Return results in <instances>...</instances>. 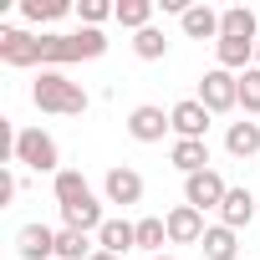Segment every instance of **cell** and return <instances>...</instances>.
Instances as JSON below:
<instances>
[{"mask_svg": "<svg viewBox=\"0 0 260 260\" xmlns=\"http://www.w3.org/2000/svg\"><path fill=\"white\" fill-rule=\"evenodd\" d=\"M51 189H56V204H61L67 230L92 235V230H102V224H107V219H102V204H97V194H92V184H87L77 169H61V174L51 179Z\"/></svg>", "mask_w": 260, "mask_h": 260, "instance_id": "cell-1", "label": "cell"}, {"mask_svg": "<svg viewBox=\"0 0 260 260\" xmlns=\"http://www.w3.org/2000/svg\"><path fill=\"white\" fill-rule=\"evenodd\" d=\"M102 51H107V36L92 31V26H82L77 36H41V67H46V72H56V67H67V61H92V56H102Z\"/></svg>", "mask_w": 260, "mask_h": 260, "instance_id": "cell-2", "label": "cell"}, {"mask_svg": "<svg viewBox=\"0 0 260 260\" xmlns=\"http://www.w3.org/2000/svg\"><path fill=\"white\" fill-rule=\"evenodd\" d=\"M31 102L41 112H56V117H82L87 112V92L77 82H67L61 72H41L36 87H31Z\"/></svg>", "mask_w": 260, "mask_h": 260, "instance_id": "cell-3", "label": "cell"}, {"mask_svg": "<svg viewBox=\"0 0 260 260\" xmlns=\"http://www.w3.org/2000/svg\"><path fill=\"white\" fill-rule=\"evenodd\" d=\"M11 158L26 164V169H36V174H61V169H56V164H61L56 138L41 133V127H21V133H16V153H11Z\"/></svg>", "mask_w": 260, "mask_h": 260, "instance_id": "cell-4", "label": "cell"}, {"mask_svg": "<svg viewBox=\"0 0 260 260\" xmlns=\"http://www.w3.org/2000/svg\"><path fill=\"white\" fill-rule=\"evenodd\" d=\"M199 102H204L209 112H230V107H240V77L224 72V67L204 72V82H199Z\"/></svg>", "mask_w": 260, "mask_h": 260, "instance_id": "cell-5", "label": "cell"}, {"mask_svg": "<svg viewBox=\"0 0 260 260\" xmlns=\"http://www.w3.org/2000/svg\"><path fill=\"white\" fill-rule=\"evenodd\" d=\"M224 194H230V189H224V179H219L214 169H204V174H189V179H184V204H194L199 214H204V209H219V204H224Z\"/></svg>", "mask_w": 260, "mask_h": 260, "instance_id": "cell-6", "label": "cell"}, {"mask_svg": "<svg viewBox=\"0 0 260 260\" xmlns=\"http://www.w3.org/2000/svg\"><path fill=\"white\" fill-rule=\"evenodd\" d=\"M209 107L199 102V97H189V102H174L169 107V122H174V133L179 138H194V143H204V133H209Z\"/></svg>", "mask_w": 260, "mask_h": 260, "instance_id": "cell-7", "label": "cell"}, {"mask_svg": "<svg viewBox=\"0 0 260 260\" xmlns=\"http://www.w3.org/2000/svg\"><path fill=\"white\" fill-rule=\"evenodd\" d=\"M0 61L6 67H41V36H26L16 26L0 31Z\"/></svg>", "mask_w": 260, "mask_h": 260, "instance_id": "cell-8", "label": "cell"}, {"mask_svg": "<svg viewBox=\"0 0 260 260\" xmlns=\"http://www.w3.org/2000/svg\"><path fill=\"white\" fill-rule=\"evenodd\" d=\"M169 127H174V122H169V112H164V107H148V102H143V107L127 112V133H133L138 143H158Z\"/></svg>", "mask_w": 260, "mask_h": 260, "instance_id": "cell-9", "label": "cell"}, {"mask_svg": "<svg viewBox=\"0 0 260 260\" xmlns=\"http://www.w3.org/2000/svg\"><path fill=\"white\" fill-rule=\"evenodd\" d=\"M16 250H21V260H56V230H46V224H21Z\"/></svg>", "mask_w": 260, "mask_h": 260, "instance_id": "cell-10", "label": "cell"}, {"mask_svg": "<svg viewBox=\"0 0 260 260\" xmlns=\"http://www.w3.org/2000/svg\"><path fill=\"white\" fill-rule=\"evenodd\" d=\"M169 240L174 245H194V240H204V214L194 209V204H179V209H169Z\"/></svg>", "mask_w": 260, "mask_h": 260, "instance_id": "cell-11", "label": "cell"}, {"mask_svg": "<svg viewBox=\"0 0 260 260\" xmlns=\"http://www.w3.org/2000/svg\"><path fill=\"white\" fill-rule=\"evenodd\" d=\"M102 189H107V204H138V199H143V174H133V169H107Z\"/></svg>", "mask_w": 260, "mask_h": 260, "instance_id": "cell-12", "label": "cell"}, {"mask_svg": "<svg viewBox=\"0 0 260 260\" xmlns=\"http://www.w3.org/2000/svg\"><path fill=\"white\" fill-rule=\"evenodd\" d=\"M138 245V224H127V219H107L102 230H97V250H107V255H127V250H133Z\"/></svg>", "mask_w": 260, "mask_h": 260, "instance_id": "cell-13", "label": "cell"}, {"mask_svg": "<svg viewBox=\"0 0 260 260\" xmlns=\"http://www.w3.org/2000/svg\"><path fill=\"white\" fill-rule=\"evenodd\" d=\"M169 164L189 179V174H204L209 169V143H194V138H179L174 148H169Z\"/></svg>", "mask_w": 260, "mask_h": 260, "instance_id": "cell-14", "label": "cell"}, {"mask_svg": "<svg viewBox=\"0 0 260 260\" xmlns=\"http://www.w3.org/2000/svg\"><path fill=\"white\" fill-rule=\"evenodd\" d=\"M219 36H230V41H260V36H255V11H250V6L219 11Z\"/></svg>", "mask_w": 260, "mask_h": 260, "instance_id": "cell-15", "label": "cell"}, {"mask_svg": "<svg viewBox=\"0 0 260 260\" xmlns=\"http://www.w3.org/2000/svg\"><path fill=\"white\" fill-rule=\"evenodd\" d=\"M250 219H255V199H250V189H230L224 204H219V224L240 230V224H250Z\"/></svg>", "mask_w": 260, "mask_h": 260, "instance_id": "cell-16", "label": "cell"}, {"mask_svg": "<svg viewBox=\"0 0 260 260\" xmlns=\"http://www.w3.org/2000/svg\"><path fill=\"white\" fill-rule=\"evenodd\" d=\"M224 148H230L235 158H255V153H260V122H230Z\"/></svg>", "mask_w": 260, "mask_h": 260, "instance_id": "cell-17", "label": "cell"}, {"mask_svg": "<svg viewBox=\"0 0 260 260\" xmlns=\"http://www.w3.org/2000/svg\"><path fill=\"white\" fill-rule=\"evenodd\" d=\"M214 56H219V67H224V72H250L255 41H230V36H219V41H214Z\"/></svg>", "mask_w": 260, "mask_h": 260, "instance_id": "cell-18", "label": "cell"}, {"mask_svg": "<svg viewBox=\"0 0 260 260\" xmlns=\"http://www.w3.org/2000/svg\"><path fill=\"white\" fill-rule=\"evenodd\" d=\"M179 21H184V36H194V41H209V36H219V16H214L209 6H189Z\"/></svg>", "mask_w": 260, "mask_h": 260, "instance_id": "cell-19", "label": "cell"}, {"mask_svg": "<svg viewBox=\"0 0 260 260\" xmlns=\"http://www.w3.org/2000/svg\"><path fill=\"white\" fill-rule=\"evenodd\" d=\"M117 26H127V31H148V21H153V0H117V16H112Z\"/></svg>", "mask_w": 260, "mask_h": 260, "instance_id": "cell-20", "label": "cell"}, {"mask_svg": "<svg viewBox=\"0 0 260 260\" xmlns=\"http://www.w3.org/2000/svg\"><path fill=\"white\" fill-rule=\"evenodd\" d=\"M199 245H204V260H235V250H240L230 224H214V230H204V240H199Z\"/></svg>", "mask_w": 260, "mask_h": 260, "instance_id": "cell-21", "label": "cell"}, {"mask_svg": "<svg viewBox=\"0 0 260 260\" xmlns=\"http://www.w3.org/2000/svg\"><path fill=\"white\" fill-rule=\"evenodd\" d=\"M56 260H92V240L82 230H56Z\"/></svg>", "mask_w": 260, "mask_h": 260, "instance_id": "cell-22", "label": "cell"}, {"mask_svg": "<svg viewBox=\"0 0 260 260\" xmlns=\"http://www.w3.org/2000/svg\"><path fill=\"white\" fill-rule=\"evenodd\" d=\"M133 51H138L143 61H158V56L169 51V36H164L158 26H148V31H138V36H133Z\"/></svg>", "mask_w": 260, "mask_h": 260, "instance_id": "cell-23", "label": "cell"}, {"mask_svg": "<svg viewBox=\"0 0 260 260\" xmlns=\"http://www.w3.org/2000/svg\"><path fill=\"white\" fill-rule=\"evenodd\" d=\"M164 240H169V224L164 219H138V250H164Z\"/></svg>", "mask_w": 260, "mask_h": 260, "instance_id": "cell-24", "label": "cell"}, {"mask_svg": "<svg viewBox=\"0 0 260 260\" xmlns=\"http://www.w3.org/2000/svg\"><path fill=\"white\" fill-rule=\"evenodd\" d=\"M240 107L245 112H260V67L240 72Z\"/></svg>", "mask_w": 260, "mask_h": 260, "instance_id": "cell-25", "label": "cell"}, {"mask_svg": "<svg viewBox=\"0 0 260 260\" xmlns=\"http://www.w3.org/2000/svg\"><path fill=\"white\" fill-rule=\"evenodd\" d=\"M61 11H67V0H26V6H21V16L36 21V26H41V21H56Z\"/></svg>", "mask_w": 260, "mask_h": 260, "instance_id": "cell-26", "label": "cell"}, {"mask_svg": "<svg viewBox=\"0 0 260 260\" xmlns=\"http://www.w3.org/2000/svg\"><path fill=\"white\" fill-rule=\"evenodd\" d=\"M77 16H82V21H87V26L97 31V26H102L107 16H117V6H107V0H82V6H77Z\"/></svg>", "mask_w": 260, "mask_h": 260, "instance_id": "cell-27", "label": "cell"}, {"mask_svg": "<svg viewBox=\"0 0 260 260\" xmlns=\"http://www.w3.org/2000/svg\"><path fill=\"white\" fill-rule=\"evenodd\" d=\"M11 199H16V179H11V174H0V204H11Z\"/></svg>", "mask_w": 260, "mask_h": 260, "instance_id": "cell-28", "label": "cell"}, {"mask_svg": "<svg viewBox=\"0 0 260 260\" xmlns=\"http://www.w3.org/2000/svg\"><path fill=\"white\" fill-rule=\"evenodd\" d=\"M92 260H117V255H107V250H92Z\"/></svg>", "mask_w": 260, "mask_h": 260, "instance_id": "cell-29", "label": "cell"}, {"mask_svg": "<svg viewBox=\"0 0 260 260\" xmlns=\"http://www.w3.org/2000/svg\"><path fill=\"white\" fill-rule=\"evenodd\" d=\"M255 67H260V41H255Z\"/></svg>", "mask_w": 260, "mask_h": 260, "instance_id": "cell-30", "label": "cell"}, {"mask_svg": "<svg viewBox=\"0 0 260 260\" xmlns=\"http://www.w3.org/2000/svg\"><path fill=\"white\" fill-rule=\"evenodd\" d=\"M153 260H174V255H153Z\"/></svg>", "mask_w": 260, "mask_h": 260, "instance_id": "cell-31", "label": "cell"}]
</instances>
